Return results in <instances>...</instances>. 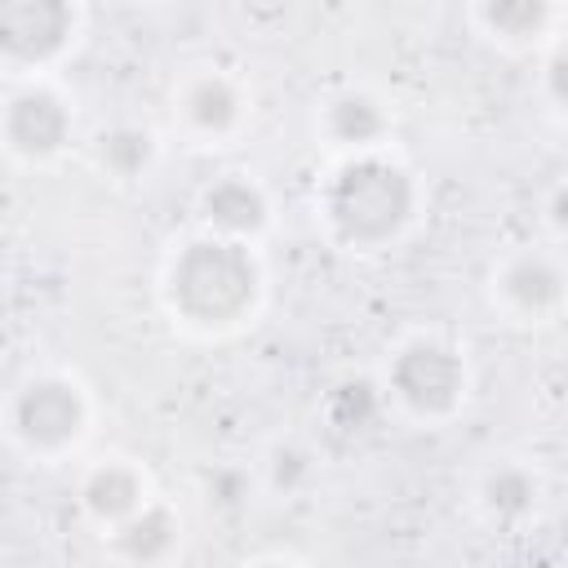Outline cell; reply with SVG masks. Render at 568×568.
<instances>
[{
  "instance_id": "obj_1",
  "label": "cell",
  "mask_w": 568,
  "mask_h": 568,
  "mask_svg": "<svg viewBox=\"0 0 568 568\" xmlns=\"http://www.w3.org/2000/svg\"><path fill=\"white\" fill-rule=\"evenodd\" d=\"M160 302L169 320L195 337H226L257 320L266 302V271L257 244L195 231L164 257Z\"/></svg>"
},
{
  "instance_id": "obj_2",
  "label": "cell",
  "mask_w": 568,
  "mask_h": 568,
  "mask_svg": "<svg viewBox=\"0 0 568 568\" xmlns=\"http://www.w3.org/2000/svg\"><path fill=\"white\" fill-rule=\"evenodd\" d=\"M315 217L342 253H386L422 217V182L390 151L337 155L315 186Z\"/></svg>"
},
{
  "instance_id": "obj_3",
  "label": "cell",
  "mask_w": 568,
  "mask_h": 568,
  "mask_svg": "<svg viewBox=\"0 0 568 568\" xmlns=\"http://www.w3.org/2000/svg\"><path fill=\"white\" fill-rule=\"evenodd\" d=\"M4 430L13 448L27 453L31 462H62L93 430V395L67 368L27 373L9 395Z\"/></svg>"
},
{
  "instance_id": "obj_4",
  "label": "cell",
  "mask_w": 568,
  "mask_h": 568,
  "mask_svg": "<svg viewBox=\"0 0 568 568\" xmlns=\"http://www.w3.org/2000/svg\"><path fill=\"white\" fill-rule=\"evenodd\" d=\"M386 404H395L417 426L453 422L470 399V364L466 351L439 333H408L386 355L382 377Z\"/></svg>"
},
{
  "instance_id": "obj_5",
  "label": "cell",
  "mask_w": 568,
  "mask_h": 568,
  "mask_svg": "<svg viewBox=\"0 0 568 568\" xmlns=\"http://www.w3.org/2000/svg\"><path fill=\"white\" fill-rule=\"evenodd\" d=\"M488 302L524 328L555 324L568 311V257L550 244H519L493 262Z\"/></svg>"
},
{
  "instance_id": "obj_6",
  "label": "cell",
  "mask_w": 568,
  "mask_h": 568,
  "mask_svg": "<svg viewBox=\"0 0 568 568\" xmlns=\"http://www.w3.org/2000/svg\"><path fill=\"white\" fill-rule=\"evenodd\" d=\"M80 36V0H0V58L9 80L49 75Z\"/></svg>"
},
{
  "instance_id": "obj_7",
  "label": "cell",
  "mask_w": 568,
  "mask_h": 568,
  "mask_svg": "<svg viewBox=\"0 0 568 568\" xmlns=\"http://www.w3.org/2000/svg\"><path fill=\"white\" fill-rule=\"evenodd\" d=\"M0 138L4 151L18 164H53L75 142V111L62 89H53L44 75L9 80L4 111H0Z\"/></svg>"
},
{
  "instance_id": "obj_8",
  "label": "cell",
  "mask_w": 568,
  "mask_h": 568,
  "mask_svg": "<svg viewBox=\"0 0 568 568\" xmlns=\"http://www.w3.org/2000/svg\"><path fill=\"white\" fill-rule=\"evenodd\" d=\"M173 120L200 146H231L253 120V98L240 75L222 67H191L173 84Z\"/></svg>"
},
{
  "instance_id": "obj_9",
  "label": "cell",
  "mask_w": 568,
  "mask_h": 568,
  "mask_svg": "<svg viewBox=\"0 0 568 568\" xmlns=\"http://www.w3.org/2000/svg\"><path fill=\"white\" fill-rule=\"evenodd\" d=\"M315 133L320 142L337 155H364V151H386L395 133L390 106L364 89V84H342L315 106Z\"/></svg>"
},
{
  "instance_id": "obj_10",
  "label": "cell",
  "mask_w": 568,
  "mask_h": 568,
  "mask_svg": "<svg viewBox=\"0 0 568 568\" xmlns=\"http://www.w3.org/2000/svg\"><path fill=\"white\" fill-rule=\"evenodd\" d=\"M195 217H200V231L244 240V244H262L271 222H275V204H271V191L253 173L235 169V173H217L200 191Z\"/></svg>"
},
{
  "instance_id": "obj_11",
  "label": "cell",
  "mask_w": 568,
  "mask_h": 568,
  "mask_svg": "<svg viewBox=\"0 0 568 568\" xmlns=\"http://www.w3.org/2000/svg\"><path fill=\"white\" fill-rule=\"evenodd\" d=\"M151 475L133 462V457H98L84 466L80 484H75V501L84 510L89 524H98L102 532H111L115 524H124L129 515H138L151 501Z\"/></svg>"
},
{
  "instance_id": "obj_12",
  "label": "cell",
  "mask_w": 568,
  "mask_h": 568,
  "mask_svg": "<svg viewBox=\"0 0 568 568\" xmlns=\"http://www.w3.org/2000/svg\"><path fill=\"white\" fill-rule=\"evenodd\" d=\"M106 550L124 564H169L182 550V515L164 497H151L138 515L106 532Z\"/></svg>"
},
{
  "instance_id": "obj_13",
  "label": "cell",
  "mask_w": 568,
  "mask_h": 568,
  "mask_svg": "<svg viewBox=\"0 0 568 568\" xmlns=\"http://www.w3.org/2000/svg\"><path fill=\"white\" fill-rule=\"evenodd\" d=\"M475 501L484 510L488 524L497 528H519L537 515L541 506V479L528 462L519 457H501L493 462L484 475H479V488H475Z\"/></svg>"
},
{
  "instance_id": "obj_14",
  "label": "cell",
  "mask_w": 568,
  "mask_h": 568,
  "mask_svg": "<svg viewBox=\"0 0 568 568\" xmlns=\"http://www.w3.org/2000/svg\"><path fill=\"white\" fill-rule=\"evenodd\" d=\"M555 0H475L479 31L501 49H541L555 36Z\"/></svg>"
},
{
  "instance_id": "obj_15",
  "label": "cell",
  "mask_w": 568,
  "mask_h": 568,
  "mask_svg": "<svg viewBox=\"0 0 568 568\" xmlns=\"http://www.w3.org/2000/svg\"><path fill=\"white\" fill-rule=\"evenodd\" d=\"M160 160V138L155 129L138 120H115L93 133V164L111 182H142Z\"/></svg>"
},
{
  "instance_id": "obj_16",
  "label": "cell",
  "mask_w": 568,
  "mask_h": 568,
  "mask_svg": "<svg viewBox=\"0 0 568 568\" xmlns=\"http://www.w3.org/2000/svg\"><path fill=\"white\" fill-rule=\"evenodd\" d=\"M386 408V390L368 377H351V382H337L324 399V413L337 430H368Z\"/></svg>"
},
{
  "instance_id": "obj_17",
  "label": "cell",
  "mask_w": 568,
  "mask_h": 568,
  "mask_svg": "<svg viewBox=\"0 0 568 568\" xmlns=\"http://www.w3.org/2000/svg\"><path fill=\"white\" fill-rule=\"evenodd\" d=\"M311 475H315V453L306 448V444H297V439H284V444H275L271 453H266V462H262V479H266V488H275V493H302L306 484H311Z\"/></svg>"
},
{
  "instance_id": "obj_18",
  "label": "cell",
  "mask_w": 568,
  "mask_h": 568,
  "mask_svg": "<svg viewBox=\"0 0 568 568\" xmlns=\"http://www.w3.org/2000/svg\"><path fill=\"white\" fill-rule=\"evenodd\" d=\"M541 98L568 115V36H555L541 53Z\"/></svg>"
},
{
  "instance_id": "obj_19",
  "label": "cell",
  "mask_w": 568,
  "mask_h": 568,
  "mask_svg": "<svg viewBox=\"0 0 568 568\" xmlns=\"http://www.w3.org/2000/svg\"><path fill=\"white\" fill-rule=\"evenodd\" d=\"M248 488H253V479H248L244 470L222 466V470L209 475V506H226V510H235V506H244Z\"/></svg>"
},
{
  "instance_id": "obj_20",
  "label": "cell",
  "mask_w": 568,
  "mask_h": 568,
  "mask_svg": "<svg viewBox=\"0 0 568 568\" xmlns=\"http://www.w3.org/2000/svg\"><path fill=\"white\" fill-rule=\"evenodd\" d=\"M546 226L559 235V240H568V182H559L550 195H546Z\"/></svg>"
}]
</instances>
